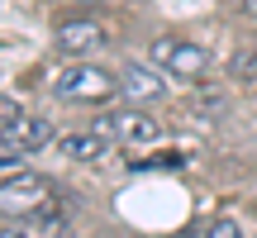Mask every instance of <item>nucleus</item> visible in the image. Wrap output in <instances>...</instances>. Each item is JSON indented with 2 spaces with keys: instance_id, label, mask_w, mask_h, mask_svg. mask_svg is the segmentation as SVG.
<instances>
[{
  "instance_id": "nucleus-1",
  "label": "nucleus",
  "mask_w": 257,
  "mask_h": 238,
  "mask_svg": "<svg viewBox=\"0 0 257 238\" xmlns=\"http://www.w3.org/2000/svg\"><path fill=\"white\" fill-rule=\"evenodd\" d=\"M0 214L5 219H38V214H62V191L38 172H10L0 181Z\"/></svg>"
},
{
  "instance_id": "nucleus-2",
  "label": "nucleus",
  "mask_w": 257,
  "mask_h": 238,
  "mask_svg": "<svg viewBox=\"0 0 257 238\" xmlns=\"http://www.w3.org/2000/svg\"><path fill=\"white\" fill-rule=\"evenodd\" d=\"M119 91V76L110 67H95V62H67L53 72V95L57 100H76V105H105L114 100Z\"/></svg>"
},
{
  "instance_id": "nucleus-3",
  "label": "nucleus",
  "mask_w": 257,
  "mask_h": 238,
  "mask_svg": "<svg viewBox=\"0 0 257 238\" xmlns=\"http://www.w3.org/2000/svg\"><path fill=\"white\" fill-rule=\"evenodd\" d=\"M148 62L162 76H172V81H200V76H210V53L200 43H191V38H153Z\"/></svg>"
},
{
  "instance_id": "nucleus-4",
  "label": "nucleus",
  "mask_w": 257,
  "mask_h": 238,
  "mask_svg": "<svg viewBox=\"0 0 257 238\" xmlns=\"http://www.w3.org/2000/svg\"><path fill=\"white\" fill-rule=\"evenodd\" d=\"M95 129H100L110 143H124V148H148V143L162 138V124L148 110H110V114H100Z\"/></svg>"
},
{
  "instance_id": "nucleus-5",
  "label": "nucleus",
  "mask_w": 257,
  "mask_h": 238,
  "mask_svg": "<svg viewBox=\"0 0 257 238\" xmlns=\"http://www.w3.org/2000/svg\"><path fill=\"white\" fill-rule=\"evenodd\" d=\"M48 143H53V124L38 119V114H24V110L0 129V148L15 153V157H19V153H38V148H48Z\"/></svg>"
},
{
  "instance_id": "nucleus-6",
  "label": "nucleus",
  "mask_w": 257,
  "mask_h": 238,
  "mask_svg": "<svg viewBox=\"0 0 257 238\" xmlns=\"http://www.w3.org/2000/svg\"><path fill=\"white\" fill-rule=\"evenodd\" d=\"M119 91L128 95V100H138V105H157V100L167 95V81H162L157 67L124 62V67H119Z\"/></svg>"
},
{
  "instance_id": "nucleus-7",
  "label": "nucleus",
  "mask_w": 257,
  "mask_h": 238,
  "mask_svg": "<svg viewBox=\"0 0 257 238\" xmlns=\"http://www.w3.org/2000/svg\"><path fill=\"white\" fill-rule=\"evenodd\" d=\"M110 148H114V143L100 134V129H76V134L57 138V153L72 157V162H105V157H110Z\"/></svg>"
},
{
  "instance_id": "nucleus-8",
  "label": "nucleus",
  "mask_w": 257,
  "mask_h": 238,
  "mask_svg": "<svg viewBox=\"0 0 257 238\" xmlns=\"http://www.w3.org/2000/svg\"><path fill=\"white\" fill-rule=\"evenodd\" d=\"M57 48H62V53H72V57L100 53V48H105V29L95 24V19H72V24L57 29Z\"/></svg>"
},
{
  "instance_id": "nucleus-9",
  "label": "nucleus",
  "mask_w": 257,
  "mask_h": 238,
  "mask_svg": "<svg viewBox=\"0 0 257 238\" xmlns=\"http://www.w3.org/2000/svg\"><path fill=\"white\" fill-rule=\"evenodd\" d=\"M0 238H67L62 214H38V219H15L0 229Z\"/></svg>"
},
{
  "instance_id": "nucleus-10",
  "label": "nucleus",
  "mask_w": 257,
  "mask_h": 238,
  "mask_svg": "<svg viewBox=\"0 0 257 238\" xmlns=\"http://www.w3.org/2000/svg\"><path fill=\"white\" fill-rule=\"evenodd\" d=\"M191 238H243V224L229 219V214H214V219H200Z\"/></svg>"
},
{
  "instance_id": "nucleus-11",
  "label": "nucleus",
  "mask_w": 257,
  "mask_h": 238,
  "mask_svg": "<svg viewBox=\"0 0 257 238\" xmlns=\"http://www.w3.org/2000/svg\"><path fill=\"white\" fill-rule=\"evenodd\" d=\"M15 114H19V105L10 100V95H0V129H5V124H10V119H15Z\"/></svg>"
},
{
  "instance_id": "nucleus-12",
  "label": "nucleus",
  "mask_w": 257,
  "mask_h": 238,
  "mask_svg": "<svg viewBox=\"0 0 257 238\" xmlns=\"http://www.w3.org/2000/svg\"><path fill=\"white\" fill-rule=\"evenodd\" d=\"M10 157H15V153H5V148H0V167H10Z\"/></svg>"
},
{
  "instance_id": "nucleus-13",
  "label": "nucleus",
  "mask_w": 257,
  "mask_h": 238,
  "mask_svg": "<svg viewBox=\"0 0 257 238\" xmlns=\"http://www.w3.org/2000/svg\"><path fill=\"white\" fill-rule=\"evenodd\" d=\"M243 10H248V15H257V0H243Z\"/></svg>"
}]
</instances>
